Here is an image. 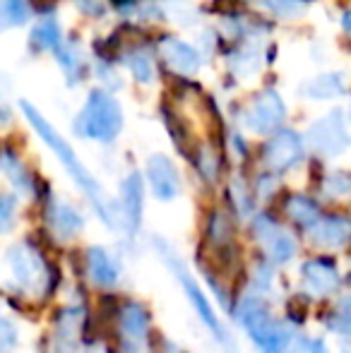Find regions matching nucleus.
I'll use <instances>...</instances> for the list:
<instances>
[{
    "mask_svg": "<svg viewBox=\"0 0 351 353\" xmlns=\"http://www.w3.org/2000/svg\"><path fill=\"white\" fill-rule=\"evenodd\" d=\"M22 108H24V116L29 118V123H32L34 130H37V135L53 149V154L61 159V163L66 166V171L72 176V181H75L77 185L82 188V192H85V195L89 197V202L94 205V210H97L99 219H101L106 226H113L116 221H113V210H111V205H108L106 192L101 190V185L97 183V178H94L92 173H89L87 168H85V163L77 159L75 149H72L70 144H68L56 130H53L51 123H48L46 118H43L41 113H39L37 108L32 106V103L22 101Z\"/></svg>",
    "mask_w": 351,
    "mask_h": 353,
    "instance_id": "nucleus-1",
    "label": "nucleus"
},
{
    "mask_svg": "<svg viewBox=\"0 0 351 353\" xmlns=\"http://www.w3.org/2000/svg\"><path fill=\"white\" fill-rule=\"evenodd\" d=\"M154 248H157V252H159L161 260H164V265L171 270V274H174L176 279H178V283H181L183 293H185L188 303L192 305L195 315L200 317V322L212 332V336H214L217 341L226 344V341H229V334H226L224 325H221L219 317H217V312H214V307H212L210 298L205 296V291L200 288V283L195 281V276H192L190 270L185 267V262L178 257V252H174V248H171L169 243L154 241Z\"/></svg>",
    "mask_w": 351,
    "mask_h": 353,
    "instance_id": "nucleus-2",
    "label": "nucleus"
},
{
    "mask_svg": "<svg viewBox=\"0 0 351 353\" xmlns=\"http://www.w3.org/2000/svg\"><path fill=\"white\" fill-rule=\"evenodd\" d=\"M121 128H123V113L116 99L111 94L101 92V89L89 94L85 108H82L75 121L77 135L87 137V140L111 142L121 132Z\"/></svg>",
    "mask_w": 351,
    "mask_h": 353,
    "instance_id": "nucleus-3",
    "label": "nucleus"
},
{
    "mask_svg": "<svg viewBox=\"0 0 351 353\" xmlns=\"http://www.w3.org/2000/svg\"><path fill=\"white\" fill-rule=\"evenodd\" d=\"M8 267L12 272V279L22 288L24 293H39L46 291L48 286V267L43 262V257L39 255L37 248H32L29 243H14L8 250Z\"/></svg>",
    "mask_w": 351,
    "mask_h": 353,
    "instance_id": "nucleus-4",
    "label": "nucleus"
},
{
    "mask_svg": "<svg viewBox=\"0 0 351 353\" xmlns=\"http://www.w3.org/2000/svg\"><path fill=\"white\" fill-rule=\"evenodd\" d=\"M236 320L245 330V334L258 344V349L263 351L267 341L272 339L279 320H274L270 312V305L260 293H248L241 298L239 307H236Z\"/></svg>",
    "mask_w": 351,
    "mask_h": 353,
    "instance_id": "nucleus-5",
    "label": "nucleus"
},
{
    "mask_svg": "<svg viewBox=\"0 0 351 353\" xmlns=\"http://www.w3.org/2000/svg\"><path fill=\"white\" fill-rule=\"evenodd\" d=\"M253 233H255V241L263 245V250L270 262L284 265V262L294 260L296 250H299L296 238L291 236L284 226H279L272 216L258 214V216L253 219Z\"/></svg>",
    "mask_w": 351,
    "mask_h": 353,
    "instance_id": "nucleus-6",
    "label": "nucleus"
},
{
    "mask_svg": "<svg viewBox=\"0 0 351 353\" xmlns=\"http://www.w3.org/2000/svg\"><path fill=\"white\" fill-rule=\"evenodd\" d=\"M308 142H310V147L318 154H323V157H339L351 144L349 132L342 121V113L334 111V113H330V116L315 121L308 130Z\"/></svg>",
    "mask_w": 351,
    "mask_h": 353,
    "instance_id": "nucleus-7",
    "label": "nucleus"
},
{
    "mask_svg": "<svg viewBox=\"0 0 351 353\" xmlns=\"http://www.w3.org/2000/svg\"><path fill=\"white\" fill-rule=\"evenodd\" d=\"M301 279L303 288L315 298L334 296L339 291V270L330 257H313V260L303 262L301 267Z\"/></svg>",
    "mask_w": 351,
    "mask_h": 353,
    "instance_id": "nucleus-8",
    "label": "nucleus"
},
{
    "mask_svg": "<svg viewBox=\"0 0 351 353\" xmlns=\"http://www.w3.org/2000/svg\"><path fill=\"white\" fill-rule=\"evenodd\" d=\"M303 159V142L296 132L279 130L265 144V163L270 171H289Z\"/></svg>",
    "mask_w": 351,
    "mask_h": 353,
    "instance_id": "nucleus-9",
    "label": "nucleus"
},
{
    "mask_svg": "<svg viewBox=\"0 0 351 353\" xmlns=\"http://www.w3.org/2000/svg\"><path fill=\"white\" fill-rule=\"evenodd\" d=\"M284 121V103L277 92H265L248 106L243 125L253 132H272Z\"/></svg>",
    "mask_w": 351,
    "mask_h": 353,
    "instance_id": "nucleus-10",
    "label": "nucleus"
},
{
    "mask_svg": "<svg viewBox=\"0 0 351 353\" xmlns=\"http://www.w3.org/2000/svg\"><path fill=\"white\" fill-rule=\"evenodd\" d=\"M147 181H150V188L154 192L157 200L161 202H171L178 197L181 192V178H178V171L169 157L164 154H154L147 161Z\"/></svg>",
    "mask_w": 351,
    "mask_h": 353,
    "instance_id": "nucleus-11",
    "label": "nucleus"
},
{
    "mask_svg": "<svg viewBox=\"0 0 351 353\" xmlns=\"http://www.w3.org/2000/svg\"><path fill=\"white\" fill-rule=\"evenodd\" d=\"M80 330L82 307L70 305L58 312L56 330H53L51 353H80Z\"/></svg>",
    "mask_w": 351,
    "mask_h": 353,
    "instance_id": "nucleus-12",
    "label": "nucleus"
},
{
    "mask_svg": "<svg viewBox=\"0 0 351 353\" xmlns=\"http://www.w3.org/2000/svg\"><path fill=\"white\" fill-rule=\"evenodd\" d=\"M121 223L128 236H135L142 223V178L137 173L123 181L121 185Z\"/></svg>",
    "mask_w": 351,
    "mask_h": 353,
    "instance_id": "nucleus-13",
    "label": "nucleus"
},
{
    "mask_svg": "<svg viewBox=\"0 0 351 353\" xmlns=\"http://www.w3.org/2000/svg\"><path fill=\"white\" fill-rule=\"evenodd\" d=\"M46 221H48V228L56 238L61 241H70L75 238L77 233L82 231L85 226V219L82 214L75 210L72 205L63 200H51L48 202V210H46Z\"/></svg>",
    "mask_w": 351,
    "mask_h": 353,
    "instance_id": "nucleus-14",
    "label": "nucleus"
},
{
    "mask_svg": "<svg viewBox=\"0 0 351 353\" xmlns=\"http://www.w3.org/2000/svg\"><path fill=\"white\" fill-rule=\"evenodd\" d=\"M87 274L94 286L99 288H113L121 281V265L116 257L101 245H94L87 250Z\"/></svg>",
    "mask_w": 351,
    "mask_h": 353,
    "instance_id": "nucleus-15",
    "label": "nucleus"
},
{
    "mask_svg": "<svg viewBox=\"0 0 351 353\" xmlns=\"http://www.w3.org/2000/svg\"><path fill=\"white\" fill-rule=\"evenodd\" d=\"M351 236V223L342 216H320L313 226L308 228V238L318 248L325 250H337Z\"/></svg>",
    "mask_w": 351,
    "mask_h": 353,
    "instance_id": "nucleus-16",
    "label": "nucleus"
},
{
    "mask_svg": "<svg viewBox=\"0 0 351 353\" xmlns=\"http://www.w3.org/2000/svg\"><path fill=\"white\" fill-rule=\"evenodd\" d=\"M118 327H121L123 339L137 349V346L145 344L147 334H150V315H147V310L140 305V303H128V305H123V310H121Z\"/></svg>",
    "mask_w": 351,
    "mask_h": 353,
    "instance_id": "nucleus-17",
    "label": "nucleus"
},
{
    "mask_svg": "<svg viewBox=\"0 0 351 353\" xmlns=\"http://www.w3.org/2000/svg\"><path fill=\"white\" fill-rule=\"evenodd\" d=\"M159 48H161L164 61L169 63L174 70L183 72V74L195 72L197 65H200V58H197L195 48H190L188 43L178 41V39H174V37H166Z\"/></svg>",
    "mask_w": 351,
    "mask_h": 353,
    "instance_id": "nucleus-18",
    "label": "nucleus"
},
{
    "mask_svg": "<svg viewBox=\"0 0 351 353\" xmlns=\"http://www.w3.org/2000/svg\"><path fill=\"white\" fill-rule=\"evenodd\" d=\"M305 344L301 339L299 330L291 327L289 322H279L272 334V339L267 341V346L263 349V353H303Z\"/></svg>",
    "mask_w": 351,
    "mask_h": 353,
    "instance_id": "nucleus-19",
    "label": "nucleus"
},
{
    "mask_svg": "<svg viewBox=\"0 0 351 353\" xmlns=\"http://www.w3.org/2000/svg\"><path fill=\"white\" fill-rule=\"evenodd\" d=\"M342 87H344L342 74L325 72V74H320V77L310 79V82L303 87V94L305 97H313V99H330V97L342 94Z\"/></svg>",
    "mask_w": 351,
    "mask_h": 353,
    "instance_id": "nucleus-20",
    "label": "nucleus"
},
{
    "mask_svg": "<svg viewBox=\"0 0 351 353\" xmlns=\"http://www.w3.org/2000/svg\"><path fill=\"white\" fill-rule=\"evenodd\" d=\"M286 214H289L296 223H301V226H305V228H310L320 219L318 205H315L310 197H303V195L289 197V202H286Z\"/></svg>",
    "mask_w": 351,
    "mask_h": 353,
    "instance_id": "nucleus-21",
    "label": "nucleus"
},
{
    "mask_svg": "<svg viewBox=\"0 0 351 353\" xmlns=\"http://www.w3.org/2000/svg\"><path fill=\"white\" fill-rule=\"evenodd\" d=\"M29 12H32L29 0H0V32L27 22Z\"/></svg>",
    "mask_w": 351,
    "mask_h": 353,
    "instance_id": "nucleus-22",
    "label": "nucleus"
},
{
    "mask_svg": "<svg viewBox=\"0 0 351 353\" xmlns=\"http://www.w3.org/2000/svg\"><path fill=\"white\" fill-rule=\"evenodd\" d=\"M32 41H34V46H39V48H53V46H58V41H61V29H58L56 19H53V17L41 19V24H39V27L34 29Z\"/></svg>",
    "mask_w": 351,
    "mask_h": 353,
    "instance_id": "nucleus-23",
    "label": "nucleus"
},
{
    "mask_svg": "<svg viewBox=\"0 0 351 353\" xmlns=\"http://www.w3.org/2000/svg\"><path fill=\"white\" fill-rule=\"evenodd\" d=\"M5 173L10 176V181L14 183V188H17L19 192L32 195V178H29V173L24 171V166L14 157L5 159Z\"/></svg>",
    "mask_w": 351,
    "mask_h": 353,
    "instance_id": "nucleus-24",
    "label": "nucleus"
},
{
    "mask_svg": "<svg viewBox=\"0 0 351 353\" xmlns=\"http://www.w3.org/2000/svg\"><path fill=\"white\" fill-rule=\"evenodd\" d=\"M19 330L12 320L0 317V353H17Z\"/></svg>",
    "mask_w": 351,
    "mask_h": 353,
    "instance_id": "nucleus-25",
    "label": "nucleus"
},
{
    "mask_svg": "<svg viewBox=\"0 0 351 353\" xmlns=\"http://www.w3.org/2000/svg\"><path fill=\"white\" fill-rule=\"evenodd\" d=\"M58 63L63 65V70H66L68 77L72 79V74H77V72H80V68H82V56H80V51L72 46V43H68V46L58 48Z\"/></svg>",
    "mask_w": 351,
    "mask_h": 353,
    "instance_id": "nucleus-26",
    "label": "nucleus"
},
{
    "mask_svg": "<svg viewBox=\"0 0 351 353\" xmlns=\"http://www.w3.org/2000/svg\"><path fill=\"white\" fill-rule=\"evenodd\" d=\"M325 192H328L330 197L349 195L351 192V178L342 176V173H332V176H328V181H325Z\"/></svg>",
    "mask_w": 351,
    "mask_h": 353,
    "instance_id": "nucleus-27",
    "label": "nucleus"
},
{
    "mask_svg": "<svg viewBox=\"0 0 351 353\" xmlns=\"http://www.w3.org/2000/svg\"><path fill=\"white\" fill-rule=\"evenodd\" d=\"M128 65H130V70L137 79H142V82H150L152 79V63L145 53H135V56H130L128 58Z\"/></svg>",
    "mask_w": 351,
    "mask_h": 353,
    "instance_id": "nucleus-28",
    "label": "nucleus"
},
{
    "mask_svg": "<svg viewBox=\"0 0 351 353\" xmlns=\"http://www.w3.org/2000/svg\"><path fill=\"white\" fill-rule=\"evenodd\" d=\"M12 223H14V200L10 195L0 192V233L10 231Z\"/></svg>",
    "mask_w": 351,
    "mask_h": 353,
    "instance_id": "nucleus-29",
    "label": "nucleus"
},
{
    "mask_svg": "<svg viewBox=\"0 0 351 353\" xmlns=\"http://www.w3.org/2000/svg\"><path fill=\"white\" fill-rule=\"evenodd\" d=\"M267 5H270L274 12L284 14V17L299 14L301 10H303V3H301V0H267Z\"/></svg>",
    "mask_w": 351,
    "mask_h": 353,
    "instance_id": "nucleus-30",
    "label": "nucleus"
},
{
    "mask_svg": "<svg viewBox=\"0 0 351 353\" xmlns=\"http://www.w3.org/2000/svg\"><path fill=\"white\" fill-rule=\"evenodd\" d=\"M305 353H330L325 339H310L305 341Z\"/></svg>",
    "mask_w": 351,
    "mask_h": 353,
    "instance_id": "nucleus-31",
    "label": "nucleus"
},
{
    "mask_svg": "<svg viewBox=\"0 0 351 353\" xmlns=\"http://www.w3.org/2000/svg\"><path fill=\"white\" fill-rule=\"evenodd\" d=\"M80 353H108V349L103 344H92V346H87V349L80 351Z\"/></svg>",
    "mask_w": 351,
    "mask_h": 353,
    "instance_id": "nucleus-32",
    "label": "nucleus"
},
{
    "mask_svg": "<svg viewBox=\"0 0 351 353\" xmlns=\"http://www.w3.org/2000/svg\"><path fill=\"white\" fill-rule=\"evenodd\" d=\"M344 27L351 32V12H347V17H344Z\"/></svg>",
    "mask_w": 351,
    "mask_h": 353,
    "instance_id": "nucleus-33",
    "label": "nucleus"
},
{
    "mask_svg": "<svg viewBox=\"0 0 351 353\" xmlns=\"http://www.w3.org/2000/svg\"><path fill=\"white\" fill-rule=\"evenodd\" d=\"M344 336H347V339H349V344H351V325H349V330L344 332Z\"/></svg>",
    "mask_w": 351,
    "mask_h": 353,
    "instance_id": "nucleus-34",
    "label": "nucleus"
}]
</instances>
